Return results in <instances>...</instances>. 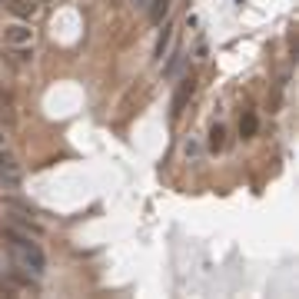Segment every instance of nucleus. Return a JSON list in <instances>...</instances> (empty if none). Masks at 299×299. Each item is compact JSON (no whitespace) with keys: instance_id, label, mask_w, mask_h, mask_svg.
<instances>
[{"instance_id":"10","label":"nucleus","mask_w":299,"mask_h":299,"mask_svg":"<svg viewBox=\"0 0 299 299\" xmlns=\"http://www.w3.org/2000/svg\"><path fill=\"white\" fill-rule=\"evenodd\" d=\"M173 37H176V30H173V23H167L163 27V34H160V40H156V50H153V56L163 63V56L169 54V47H173Z\"/></svg>"},{"instance_id":"9","label":"nucleus","mask_w":299,"mask_h":299,"mask_svg":"<svg viewBox=\"0 0 299 299\" xmlns=\"http://www.w3.org/2000/svg\"><path fill=\"white\" fill-rule=\"evenodd\" d=\"M206 147H209V153H223V150H226V127H223V123H213V127H209V140H206Z\"/></svg>"},{"instance_id":"15","label":"nucleus","mask_w":299,"mask_h":299,"mask_svg":"<svg viewBox=\"0 0 299 299\" xmlns=\"http://www.w3.org/2000/svg\"><path fill=\"white\" fill-rule=\"evenodd\" d=\"M133 7H147V0H130Z\"/></svg>"},{"instance_id":"11","label":"nucleus","mask_w":299,"mask_h":299,"mask_svg":"<svg viewBox=\"0 0 299 299\" xmlns=\"http://www.w3.org/2000/svg\"><path fill=\"white\" fill-rule=\"evenodd\" d=\"M180 153H183V160L196 163V160H200V153H203V143H200V136H183V143H180Z\"/></svg>"},{"instance_id":"8","label":"nucleus","mask_w":299,"mask_h":299,"mask_svg":"<svg viewBox=\"0 0 299 299\" xmlns=\"http://www.w3.org/2000/svg\"><path fill=\"white\" fill-rule=\"evenodd\" d=\"M169 17V0H147V20L150 27H160Z\"/></svg>"},{"instance_id":"13","label":"nucleus","mask_w":299,"mask_h":299,"mask_svg":"<svg viewBox=\"0 0 299 299\" xmlns=\"http://www.w3.org/2000/svg\"><path fill=\"white\" fill-rule=\"evenodd\" d=\"M14 120H17V113H14V103H10V100H3V93H0V123H3V127H10Z\"/></svg>"},{"instance_id":"4","label":"nucleus","mask_w":299,"mask_h":299,"mask_svg":"<svg viewBox=\"0 0 299 299\" xmlns=\"http://www.w3.org/2000/svg\"><path fill=\"white\" fill-rule=\"evenodd\" d=\"M23 180L20 160L10 153V147H0V189H17Z\"/></svg>"},{"instance_id":"7","label":"nucleus","mask_w":299,"mask_h":299,"mask_svg":"<svg viewBox=\"0 0 299 299\" xmlns=\"http://www.w3.org/2000/svg\"><path fill=\"white\" fill-rule=\"evenodd\" d=\"M163 60H167V63H163V76H167V80H176V76L183 74V67H187L189 56L183 54V50H173V54H167Z\"/></svg>"},{"instance_id":"14","label":"nucleus","mask_w":299,"mask_h":299,"mask_svg":"<svg viewBox=\"0 0 299 299\" xmlns=\"http://www.w3.org/2000/svg\"><path fill=\"white\" fill-rule=\"evenodd\" d=\"M0 147H10V136H7V127L0 123Z\"/></svg>"},{"instance_id":"2","label":"nucleus","mask_w":299,"mask_h":299,"mask_svg":"<svg viewBox=\"0 0 299 299\" xmlns=\"http://www.w3.org/2000/svg\"><path fill=\"white\" fill-rule=\"evenodd\" d=\"M3 209L10 213V216H7V223H14V226H20V229H27L34 240L47 233V229H43V223L37 220V213H40L37 206L23 203V200H17V196H3Z\"/></svg>"},{"instance_id":"5","label":"nucleus","mask_w":299,"mask_h":299,"mask_svg":"<svg viewBox=\"0 0 299 299\" xmlns=\"http://www.w3.org/2000/svg\"><path fill=\"white\" fill-rule=\"evenodd\" d=\"M3 10L14 20H30L34 23L40 14V0H3Z\"/></svg>"},{"instance_id":"1","label":"nucleus","mask_w":299,"mask_h":299,"mask_svg":"<svg viewBox=\"0 0 299 299\" xmlns=\"http://www.w3.org/2000/svg\"><path fill=\"white\" fill-rule=\"evenodd\" d=\"M0 233L10 240V256L17 262L20 269H27V273H34V276H43L47 273V256H43V249L34 243V236L27 233V229H20L14 223H0Z\"/></svg>"},{"instance_id":"3","label":"nucleus","mask_w":299,"mask_h":299,"mask_svg":"<svg viewBox=\"0 0 299 299\" xmlns=\"http://www.w3.org/2000/svg\"><path fill=\"white\" fill-rule=\"evenodd\" d=\"M0 40H3V47H10V50H23V47H34L37 30H34L30 20H14L10 17L3 27H0Z\"/></svg>"},{"instance_id":"12","label":"nucleus","mask_w":299,"mask_h":299,"mask_svg":"<svg viewBox=\"0 0 299 299\" xmlns=\"http://www.w3.org/2000/svg\"><path fill=\"white\" fill-rule=\"evenodd\" d=\"M256 130H260V116L253 110H246L243 116H240V136H243V140H253Z\"/></svg>"},{"instance_id":"6","label":"nucleus","mask_w":299,"mask_h":299,"mask_svg":"<svg viewBox=\"0 0 299 299\" xmlns=\"http://www.w3.org/2000/svg\"><path fill=\"white\" fill-rule=\"evenodd\" d=\"M196 93V76H180V83H176V93H173V120L183 113V107L189 103V96Z\"/></svg>"}]
</instances>
